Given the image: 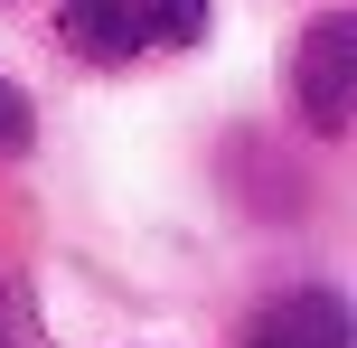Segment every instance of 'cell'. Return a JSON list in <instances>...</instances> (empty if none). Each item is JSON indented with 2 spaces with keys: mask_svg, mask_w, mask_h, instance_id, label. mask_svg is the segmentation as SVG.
<instances>
[{
  "mask_svg": "<svg viewBox=\"0 0 357 348\" xmlns=\"http://www.w3.org/2000/svg\"><path fill=\"white\" fill-rule=\"evenodd\" d=\"M56 29L94 66H132V56H169L207 29V0H56Z\"/></svg>",
  "mask_w": 357,
  "mask_h": 348,
  "instance_id": "6da1fadb",
  "label": "cell"
},
{
  "mask_svg": "<svg viewBox=\"0 0 357 348\" xmlns=\"http://www.w3.org/2000/svg\"><path fill=\"white\" fill-rule=\"evenodd\" d=\"M301 113H310V132H348V113H357V19L348 10H329V19H310V38H301Z\"/></svg>",
  "mask_w": 357,
  "mask_h": 348,
  "instance_id": "7a4b0ae2",
  "label": "cell"
},
{
  "mask_svg": "<svg viewBox=\"0 0 357 348\" xmlns=\"http://www.w3.org/2000/svg\"><path fill=\"white\" fill-rule=\"evenodd\" d=\"M245 348H348V311H339V292H291L254 320Z\"/></svg>",
  "mask_w": 357,
  "mask_h": 348,
  "instance_id": "3957f363",
  "label": "cell"
},
{
  "mask_svg": "<svg viewBox=\"0 0 357 348\" xmlns=\"http://www.w3.org/2000/svg\"><path fill=\"white\" fill-rule=\"evenodd\" d=\"M0 348H29V320H19V292L0 282Z\"/></svg>",
  "mask_w": 357,
  "mask_h": 348,
  "instance_id": "277c9868",
  "label": "cell"
},
{
  "mask_svg": "<svg viewBox=\"0 0 357 348\" xmlns=\"http://www.w3.org/2000/svg\"><path fill=\"white\" fill-rule=\"evenodd\" d=\"M19 132H29V113H19V94L0 85V151H19Z\"/></svg>",
  "mask_w": 357,
  "mask_h": 348,
  "instance_id": "5b68a950",
  "label": "cell"
}]
</instances>
